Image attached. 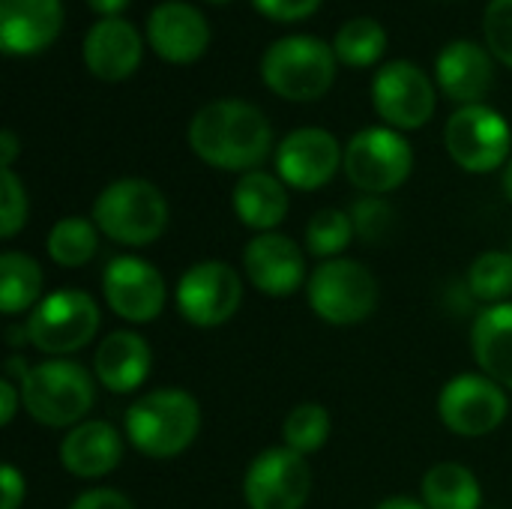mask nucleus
<instances>
[{"instance_id":"f257e3e1","label":"nucleus","mask_w":512,"mask_h":509,"mask_svg":"<svg viewBox=\"0 0 512 509\" xmlns=\"http://www.w3.org/2000/svg\"><path fill=\"white\" fill-rule=\"evenodd\" d=\"M189 150L219 171H258L273 150V126L246 99H213L195 111L186 129Z\"/></svg>"},{"instance_id":"f03ea898","label":"nucleus","mask_w":512,"mask_h":509,"mask_svg":"<svg viewBox=\"0 0 512 509\" xmlns=\"http://www.w3.org/2000/svg\"><path fill=\"white\" fill-rule=\"evenodd\" d=\"M201 432V405L180 387H159L138 396L123 417L126 441L147 459L183 456Z\"/></svg>"},{"instance_id":"7ed1b4c3","label":"nucleus","mask_w":512,"mask_h":509,"mask_svg":"<svg viewBox=\"0 0 512 509\" xmlns=\"http://www.w3.org/2000/svg\"><path fill=\"white\" fill-rule=\"evenodd\" d=\"M90 219L111 243L141 249L165 234L171 207L156 183L144 177H120L96 195Z\"/></svg>"},{"instance_id":"20e7f679","label":"nucleus","mask_w":512,"mask_h":509,"mask_svg":"<svg viewBox=\"0 0 512 509\" xmlns=\"http://www.w3.org/2000/svg\"><path fill=\"white\" fill-rule=\"evenodd\" d=\"M21 390V408L48 429H72L87 420L96 402V375L66 357L45 360L27 369Z\"/></svg>"},{"instance_id":"39448f33","label":"nucleus","mask_w":512,"mask_h":509,"mask_svg":"<svg viewBox=\"0 0 512 509\" xmlns=\"http://www.w3.org/2000/svg\"><path fill=\"white\" fill-rule=\"evenodd\" d=\"M336 51L330 42L306 33L276 39L261 57V78L279 99L315 102L336 81Z\"/></svg>"},{"instance_id":"423d86ee","label":"nucleus","mask_w":512,"mask_h":509,"mask_svg":"<svg viewBox=\"0 0 512 509\" xmlns=\"http://www.w3.org/2000/svg\"><path fill=\"white\" fill-rule=\"evenodd\" d=\"M378 279L372 270L351 258L321 261L306 282L309 309L333 327H354L378 309Z\"/></svg>"},{"instance_id":"0eeeda50","label":"nucleus","mask_w":512,"mask_h":509,"mask_svg":"<svg viewBox=\"0 0 512 509\" xmlns=\"http://www.w3.org/2000/svg\"><path fill=\"white\" fill-rule=\"evenodd\" d=\"M99 324V303L81 288H60L45 294L24 321L30 345L48 360L87 348L96 339Z\"/></svg>"},{"instance_id":"6e6552de","label":"nucleus","mask_w":512,"mask_h":509,"mask_svg":"<svg viewBox=\"0 0 512 509\" xmlns=\"http://www.w3.org/2000/svg\"><path fill=\"white\" fill-rule=\"evenodd\" d=\"M345 177L363 195H390L414 171V150L408 138L390 126H369L345 144Z\"/></svg>"},{"instance_id":"1a4fd4ad","label":"nucleus","mask_w":512,"mask_h":509,"mask_svg":"<svg viewBox=\"0 0 512 509\" xmlns=\"http://www.w3.org/2000/svg\"><path fill=\"white\" fill-rule=\"evenodd\" d=\"M444 147L462 171L492 174L512 159V129L507 117L486 102L462 105L447 117Z\"/></svg>"},{"instance_id":"9d476101","label":"nucleus","mask_w":512,"mask_h":509,"mask_svg":"<svg viewBox=\"0 0 512 509\" xmlns=\"http://www.w3.org/2000/svg\"><path fill=\"white\" fill-rule=\"evenodd\" d=\"M174 303L186 324L201 330L222 327L243 306V279L228 261H198L180 276Z\"/></svg>"},{"instance_id":"9b49d317","label":"nucleus","mask_w":512,"mask_h":509,"mask_svg":"<svg viewBox=\"0 0 512 509\" xmlns=\"http://www.w3.org/2000/svg\"><path fill=\"white\" fill-rule=\"evenodd\" d=\"M438 84L411 60H390L372 78V105L384 126L396 132L423 129L435 117Z\"/></svg>"},{"instance_id":"f8f14e48","label":"nucleus","mask_w":512,"mask_h":509,"mask_svg":"<svg viewBox=\"0 0 512 509\" xmlns=\"http://www.w3.org/2000/svg\"><path fill=\"white\" fill-rule=\"evenodd\" d=\"M507 414V390L483 372L456 375L441 387L438 417L459 438H486L507 420Z\"/></svg>"},{"instance_id":"ddd939ff","label":"nucleus","mask_w":512,"mask_h":509,"mask_svg":"<svg viewBox=\"0 0 512 509\" xmlns=\"http://www.w3.org/2000/svg\"><path fill=\"white\" fill-rule=\"evenodd\" d=\"M312 495V465L288 447L258 453L243 477V501L249 509H303Z\"/></svg>"},{"instance_id":"4468645a","label":"nucleus","mask_w":512,"mask_h":509,"mask_svg":"<svg viewBox=\"0 0 512 509\" xmlns=\"http://www.w3.org/2000/svg\"><path fill=\"white\" fill-rule=\"evenodd\" d=\"M102 297L117 318L129 324H153L165 309L168 285L150 261L120 255L102 270Z\"/></svg>"},{"instance_id":"2eb2a0df","label":"nucleus","mask_w":512,"mask_h":509,"mask_svg":"<svg viewBox=\"0 0 512 509\" xmlns=\"http://www.w3.org/2000/svg\"><path fill=\"white\" fill-rule=\"evenodd\" d=\"M345 162L339 138L321 126H300L288 132L276 147V174L288 189L315 192L324 189Z\"/></svg>"},{"instance_id":"dca6fc26","label":"nucleus","mask_w":512,"mask_h":509,"mask_svg":"<svg viewBox=\"0 0 512 509\" xmlns=\"http://www.w3.org/2000/svg\"><path fill=\"white\" fill-rule=\"evenodd\" d=\"M243 273L264 297H291L309 282L306 252L285 234H255L243 249Z\"/></svg>"},{"instance_id":"f3484780","label":"nucleus","mask_w":512,"mask_h":509,"mask_svg":"<svg viewBox=\"0 0 512 509\" xmlns=\"http://www.w3.org/2000/svg\"><path fill=\"white\" fill-rule=\"evenodd\" d=\"M147 42L165 63L189 66L210 45V21L186 0H165L147 15Z\"/></svg>"},{"instance_id":"a211bd4d","label":"nucleus","mask_w":512,"mask_h":509,"mask_svg":"<svg viewBox=\"0 0 512 509\" xmlns=\"http://www.w3.org/2000/svg\"><path fill=\"white\" fill-rule=\"evenodd\" d=\"M84 66L99 81H126L144 57V39L126 18H96L81 45Z\"/></svg>"},{"instance_id":"6ab92c4d","label":"nucleus","mask_w":512,"mask_h":509,"mask_svg":"<svg viewBox=\"0 0 512 509\" xmlns=\"http://www.w3.org/2000/svg\"><path fill=\"white\" fill-rule=\"evenodd\" d=\"M435 84L462 105H477L495 87V57L474 39H453L435 60Z\"/></svg>"},{"instance_id":"aec40b11","label":"nucleus","mask_w":512,"mask_h":509,"mask_svg":"<svg viewBox=\"0 0 512 509\" xmlns=\"http://www.w3.org/2000/svg\"><path fill=\"white\" fill-rule=\"evenodd\" d=\"M63 30V0H0V48L39 54Z\"/></svg>"},{"instance_id":"412c9836","label":"nucleus","mask_w":512,"mask_h":509,"mask_svg":"<svg viewBox=\"0 0 512 509\" xmlns=\"http://www.w3.org/2000/svg\"><path fill=\"white\" fill-rule=\"evenodd\" d=\"M123 462V438L105 420H84L60 441V465L78 480H102Z\"/></svg>"},{"instance_id":"4be33fe9","label":"nucleus","mask_w":512,"mask_h":509,"mask_svg":"<svg viewBox=\"0 0 512 509\" xmlns=\"http://www.w3.org/2000/svg\"><path fill=\"white\" fill-rule=\"evenodd\" d=\"M153 369V351L144 336L132 330L108 333L93 354V375L96 381L117 396L135 393Z\"/></svg>"},{"instance_id":"5701e85b","label":"nucleus","mask_w":512,"mask_h":509,"mask_svg":"<svg viewBox=\"0 0 512 509\" xmlns=\"http://www.w3.org/2000/svg\"><path fill=\"white\" fill-rule=\"evenodd\" d=\"M231 207H234V216L255 234L276 231L291 210L288 186L282 183L279 174H270L261 168L240 174V180L231 189Z\"/></svg>"},{"instance_id":"b1692460","label":"nucleus","mask_w":512,"mask_h":509,"mask_svg":"<svg viewBox=\"0 0 512 509\" xmlns=\"http://www.w3.org/2000/svg\"><path fill=\"white\" fill-rule=\"evenodd\" d=\"M471 354L486 378L512 390V303L486 306L474 318Z\"/></svg>"},{"instance_id":"393cba45","label":"nucleus","mask_w":512,"mask_h":509,"mask_svg":"<svg viewBox=\"0 0 512 509\" xmlns=\"http://www.w3.org/2000/svg\"><path fill=\"white\" fill-rule=\"evenodd\" d=\"M420 501L429 509H483V486L471 468L438 462L423 474Z\"/></svg>"},{"instance_id":"a878e982","label":"nucleus","mask_w":512,"mask_h":509,"mask_svg":"<svg viewBox=\"0 0 512 509\" xmlns=\"http://www.w3.org/2000/svg\"><path fill=\"white\" fill-rule=\"evenodd\" d=\"M42 267L36 258L24 252H3L0 255V312L21 315L33 312L42 300Z\"/></svg>"},{"instance_id":"bb28decb","label":"nucleus","mask_w":512,"mask_h":509,"mask_svg":"<svg viewBox=\"0 0 512 509\" xmlns=\"http://www.w3.org/2000/svg\"><path fill=\"white\" fill-rule=\"evenodd\" d=\"M99 228L93 219L84 216H63L51 225L48 240H45V252L48 258L63 267V270H78L87 267L96 252H99Z\"/></svg>"},{"instance_id":"cd10ccee","label":"nucleus","mask_w":512,"mask_h":509,"mask_svg":"<svg viewBox=\"0 0 512 509\" xmlns=\"http://www.w3.org/2000/svg\"><path fill=\"white\" fill-rule=\"evenodd\" d=\"M333 51H336L339 63H345L351 69L375 66L384 57V51H387V27L378 18H372V15L348 18L336 30Z\"/></svg>"},{"instance_id":"c85d7f7f","label":"nucleus","mask_w":512,"mask_h":509,"mask_svg":"<svg viewBox=\"0 0 512 509\" xmlns=\"http://www.w3.org/2000/svg\"><path fill=\"white\" fill-rule=\"evenodd\" d=\"M465 285L474 300L498 306L510 303L512 297V252L507 249H489L477 255L468 267Z\"/></svg>"},{"instance_id":"c756f323","label":"nucleus","mask_w":512,"mask_h":509,"mask_svg":"<svg viewBox=\"0 0 512 509\" xmlns=\"http://www.w3.org/2000/svg\"><path fill=\"white\" fill-rule=\"evenodd\" d=\"M330 432H333L330 411L321 402H303L291 408L282 423V447L300 456H312L330 441Z\"/></svg>"},{"instance_id":"7c9ffc66","label":"nucleus","mask_w":512,"mask_h":509,"mask_svg":"<svg viewBox=\"0 0 512 509\" xmlns=\"http://www.w3.org/2000/svg\"><path fill=\"white\" fill-rule=\"evenodd\" d=\"M357 237L354 231V222H351V213L348 210H336V207H324L318 210L306 231H303V243H306V252L321 258V261H333V258H342V252L351 246V240Z\"/></svg>"},{"instance_id":"2f4dec72","label":"nucleus","mask_w":512,"mask_h":509,"mask_svg":"<svg viewBox=\"0 0 512 509\" xmlns=\"http://www.w3.org/2000/svg\"><path fill=\"white\" fill-rule=\"evenodd\" d=\"M351 222L354 231L363 243L369 246H381L393 237L396 231V210L387 198L381 195H363L351 204Z\"/></svg>"},{"instance_id":"473e14b6","label":"nucleus","mask_w":512,"mask_h":509,"mask_svg":"<svg viewBox=\"0 0 512 509\" xmlns=\"http://www.w3.org/2000/svg\"><path fill=\"white\" fill-rule=\"evenodd\" d=\"M30 216V201L21 177L12 168H0V237H15Z\"/></svg>"},{"instance_id":"72a5a7b5","label":"nucleus","mask_w":512,"mask_h":509,"mask_svg":"<svg viewBox=\"0 0 512 509\" xmlns=\"http://www.w3.org/2000/svg\"><path fill=\"white\" fill-rule=\"evenodd\" d=\"M483 36L492 57L512 69V0H489L483 15Z\"/></svg>"},{"instance_id":"f704fd0d","label":"nucleus","mask_w":512,"mask_h":509,"mask_svg":"<svg viewBox=\"0 0 512 509\" xmlns=\"http://www.w3.org/2000/svg\"><path fill=\"white\" fill-rule=\"evenodd\" d=\"M324 0H252V6L270 18V21H282V24H291V21H303L309 15L318 12Z\"/></svg>"},{"instance_id":"c9c22d12","label":"nucleus","mask_w":512,"mask_h":509,"mask_svg":"<svg viewBox=\"0 0 512 509\" xmlns=\"http://www.w3.org/2000/svg\"><path fill=\"white\" fill-rule=\"evenodd\" d=\"M69 509H135V504L117 489H87L69 504Z\"/></svg>"},{"instance_id":"e433bc0d","label":"nucleus","mask_w":512,"mask_h":509,"mask_svg":"<svg viewBox=\"0 0 512 509\" xmlns=\"http://www.w3.org/2000/svg\"><path fill=\"white\" fill-rule=\"evenodd\" d=\"M0 509H21L24 498H27V483H24V474L12 465H3L0 471Z\"/></svg>"},{"instance_id":"4c0bfd02","label":"nucleus","mask_w":512,"mask_h":509,"mask_svg":"<svg viewBox=\"0 0 512 509\" xmlns=\"http://www.w3.org/2000/svg\"><path fill=\"white\" fill-rule=\"evenodd\" d=\"M18 405H21V390H18L15 381L6 378V381L0 384V423H3V426H9V423L15 420Z\"/></svg>"},{"instance_id":"58836bf2","label":"nucleus","mask_w":512,"mask_h":509,"mask_svg":"<svg viewBox=\"0 0 512 509\" xmlns=\"http://www.w3.org/2000/svg\"><path fill=\"white\" fill-rule=\"evenodd\" d=\"M18 153H21V144H18L15 132L12 129H3L0 132V168H12V162L18 159Z\"/></svg>"},{"instance_id":"ea45409f","label":"nucleus","mask_w":512,"mask_h":509,"mask_svg":"<svg viewBox=\"0 0 512 509\" xmlns=\"http://www.w3.org/2000/svg\"><path fill=\"white\" fill-rule=\"evenodd\" d=\"M132 0H87L90 12H96L99 18H120V12H126Z\"/></svg>"},{"instance_id":"a19ab883","label":"nucleus","mask_w":512,"mask_h":509,"mask_svg":"<svg viewBox=\"0 0 512 509\" xmlns=\"http://www.w3.org/2000/svg\"><path fill=\"white\" fill-rule=\"evenodd\" d=\"M375 509H429L423 501H417V498H405V495H396V498H387V501H381Z\"/></svg>"},{"instance_id":"79ce46f5","label":"nucleus","mask_w":512,"mask_h":509,"mask_svg":"<svg viewBox=\"0 0 512 509\" xmlns=\"http://www.w3.org/2000/svg\"><path fill=\"white\" fill-rule=\"evenodd\" d=\"M504 195L510 198L512 204V159L507 162V168H504Z\"/></svg>"},{"instance_id":"37998d69","label":"nucleus","mask_w":512,"mask_h":509,"mask_svg":"<svg viewBox=\"0 0 512 509\" xmlns=\"http://www.w3.org/2000/svg\"><path fill=\"white\" fill-rule=\"evenodd\" d=\"M207 3H231V0H207Z\"/></svg>"}]
</instances>
